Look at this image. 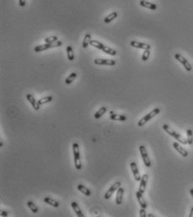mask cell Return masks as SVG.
<instances>
[{
    "instance_id": "6da1fadb",
    "label": "cell",
    "mask_w": 193,
    "mask_h": 217,
    "mask_svg": "<svg viewBox=\"0 0 193 217\" xmlns=\"http://www.w3.org/2000/svg\"><path fill=\"white\" fill-rule=\"evenodd\" d=\"M163 129H164V131L169 134V135H171V137H173L174 138H175L176 140H177V142H179V143H182V144H187V140L186 139V138H184L181 135H180L178 132H176L175 130L171 128L169 125H167V124H164L163 125Z\"/></svg>"
},
{
    "instance_id": "7a4b0ae2",
    "label": "cell",
    "mask_w": 193,
    "mask_h": 217,
    "mask_svg": "<svg viewBox=\"0 0 193 217\" xmlns=\"http://www.w3.org/2000/svg\"><path fill=\"white\" fill-rule=\"evenodd\" d=\"M72 150H73L75 167H76L77 170H80V169H82V162H81V154H80L79 144L77 143H74L72 144Z\"/></svg>"
},
{
    "instance_id": "3957f363",
    "label": "cell",
    "mask_w": 193,
    "mask_h": 217,
    "mask_svg": "<svg viewBox=\"0 0 193 217\" xmlns=\"http://www.w3.org/2000/svg\"><path fill=\"white\" fill-rule=\"evenodd\" d=\"M160 112V108H159V107L154 108L150 112H149L147 115H145L144 118H142L138 122V126H139V127H143V126H144L145 124H146L150 120H151L153 118H154V117H155L156 115H158Z\"/></svg>"
},
{
    "instance_id": "277c9868",
    "label": "cell",
    "mask_w": 193,
    "mask_h": 217,
    "mask_svg": "<svg viewBox=\"0 0 193 217\" xmlns=\"http://www.w3.org/2000/svg\"><path fill=\"white\" fill-rule=\"evenodd\" d=\"M60 45H62V42L60 41V40H57V41H55L53 43H46L44 45H37V46L35 47L34 50L35 52H40V51H44V50H46V49H50V48L58 47V46H60Z\"/></svg>"
},
{
    "instance_id": "5b68a950",
    "label": "cell",
    "mask_w": 193,
    "mask_h": 217,
    "mask_svg": "<svg viewBox=\"0 0 193 217\" xmlns=\"http://www.w3.org/2000/svg\"><path fill=\"white\" fill-rule=\"evenodd\" d=\"M139 152H140V154H141V157H142V159L144 161L145 165L147 168H150L151 166V162H150V159L149 158L147 150H146V148H145L144 145L139 146Z\"/></svg>"
},
{
    "instance_id": "8992f818",
    "label": "cell",
    "mask_w": 193,
    "mask_h": 217,
    "mask_svg": "<svg viewBox=\"0 0 193 217\" xmlns=\"http://www.w3.org/2000/svg\"><path fill=\"white\" fill-rule=\"evenodd\" d=\"M175 58L177 59L181 64H182V66H184V68L187 71H191L192 70V65L189 63V61H187V59H186L185 57H183L181 55H180V54H175Z\"/></svg>"
},
{
    "instance_id": "52a82bcc",
    "label": "cell",
    "mask_w": 193,
    "mask_h": 217,
    "mask_svg": "<svg viewBox=\"0 0 193 217\" xmlns=\"http://www.w3.org/2000/svg\"><path fill=\"white\" fill-rule=\"evenodd\" d=\"M119 187H121V182L120 181H117L115 182L111 187L109 188L108 189H107V191L106 193H105V195H104V198L106 199H109L111 196L113 195V193L118 190V189Z\"/></svg>"
},
{
    "instance_id": "ba28073f",
    "label": "cell",
    "mask_w": 193,
    "mask_h": 217,
    "mask_svg": "<svg viewBox=\"0 0 193 217\" xmlns=\"http://www.w3.org/2000/svg\"><path fill=\"white\" fill-rule=\"evenodd\" d=\"M94 64L99 65V66H115L116 61L114 59H95Z\"/></svg>"
},
{
    "instance_id": "9c48e42d",
    "label": "cell",
    "mask_w": 193,
    "mask_h": 217,
    "mask_svg": "<svg viewBox=\"0 0 193 217\" xmlns=\"http://www.w3.org/2000/svg\"><path fill=\"white\" fill-rule=\"evenodd\" d=\"M130 168L132 170V173H133V175L135 177V179L136 181H140L141 179V175L139 174V168H138V166H137V164L135 162H131L130 163Z\"/></svg>"
},
{
    "instance_id": "30bf717a",
    "label": "cell",
    "mask_w": 193,
    "mask_h": 217,
    "mask_svg": "<svg viewBox=\"0 0 193 217\" xmlns=\"http://www.w3.org/2000/svg\"><path fill=\"white\" fill-rule=\"evenodd\" d=\"M130 45L133 46L134 48H138V49H150V45L149 44L146 43H143V42H139V41H135V40H132L130 42Z\"/></svg>"
},
{
    "instance_id": "8fae6325",
    "label": "cell",
    "mask_w": 193,
    "mask_h": 217,
    "mask_svg": "<svg viewBox=\"0 0 193 217\" xmlns=\"http://www.w3.org/2000/svg\"><path fill=\"white\" fill-rule=\"evenodd\" d=\"M26 99L28 100V101H29V103L31 104V106L33 107V108L35 109V110H36V111H38L40 106L38 104V101H36V99L35 98V97L32 94L28 93V94H26Z\"/></svg>"
},
{
    "instance_id": "7c38bea8",
    "label": "cell",
    "mask_w": 193,
    "mask_h": 217,
    "mask_svg": "<svg viewBox=\"0 0 193 217\" xmlns=\"http://www.w3.org/2000/svg\"><path fill=\"white\" fill-rule=\"evenodd\" d=\"M149 179V175L148 174H144L141 179H140V184H139V191H140L142 194H144L146 189V185H147V182Z\"/></svg>"
},
{
    "instance_id": "4fadbf2b",
    "label": "cell",
    "mask_w": 193,
    "mask_h": 217,
    "mask_svg": "<svg viewBox=\"0 0 193 217\" xmlns=\"http://www.w3.org/2000/svg\"><path fill=\"white\" fill-rule=\"evenodd\" d=\"M124 189L122 187H119L117 190V195H116V204L117 205H121L123 202L124 199Z\"/></svg>"
},
{
    "instance_id": "5bb4252c",
    "label": "cell",
    "mask_w": 193,
    "mask_h": 217,
    "mask_svg": "<svg viewBox=\"0 0 193 217\" xmlns=\"http://www.w3.org/2000/svg\"><path fill=\"white\" fill-rule=\"evenodd\" d=\"M139 4H140L142 7L146 8V9H157V5H156V4H154L153 3H150V2H149V1H146V0H140V1H139Z\"/></svg>"
},
{
    "instance_id": "9a60e30c",
    "label": "cell",
    "mask_w": 193,
    "mask_h": 217,
    "mask_svg": "<svg viewBox=\"0 0 193 217\" xmlns=\"http://www.w3.org/2000/svg\"><path fill=\"white\" fill-rule=\"evenodd\" d=\"M173 147H174V148H175V150H176V151H177V152H178V153L181 155V156H183V157H185V158L188 156V152H187L186 149H184V148H182V147H181V145H180L177 142H175V143H174Z\"/></svg>"
},
{
    "instance_id": "2e32d148",
    "label": "cell",
    "mask_w": 193,
    "mask_h": 217,
    "mask_svg": "<svg viewBox=\"0 0 193 217\" xmlns=\"http://www.w3.org/2000/svg\"><path fill=\"white\" fill-rule=\"evenodd\" d=\"M110 119L113 121H120V122H124L127 120V117L125 115H121V114H116L113 111L110 112Z\"/></svg>"
},
{
    "instance_id": "e0dca14e",
    "label": "cell",
    "mask_w": 193,
    "mask_h": 217,
    "mask_svg": "<svg viewBox=\"0 0 193 217\" xmlns=\"http://www.w3.org/2000/svg\"><path fill=\"white\" fill-rule=\"evenodd\" d=\"M135 195H136V198H137V199H138V201H139V203L141 208H145V209H146V208H147V203H146L145 199H144L143 194H142L140 191H137V192L135 193Z\"/></svg>"
},
{
    "instance_id": "ac0fdd59",
    "label": "cell",
    "mask_w": 193,
    "mask_h": 217,
    "mask_svg": "<svg viewBox=\"0 0 193 217\" xmlns=\"http://www.w3.org/2000/svg\"><path fill=\"white\" fill-rule=\"evenodd\" d=\"M71 207H72L73 210H74V212L76 213V215H77V216H79V217L84 216V214L82 213V210L80 209V207H79V206H78V204H77V202L72 201V202H71Z\"/></svg>"
},
{
    "instance_id": "d6986e66",
    "label": "cell",
    "mask_w": 193,
    "mask_h": 217,
    "mask_svg": "<svg viewBox=\"0 0 193 217\" xmlns=\"http://www.w3.org/2000/svg\"><path fill=\"white\" fill-rule=\"evenodd\" d=\"M44 202L55 208H57L60 206V203L58 202L57 200H56V199H52V198L50 197L45 198V199H44Z\"/></svg>"
},
{
    "instance_id": "ffe728a7",
    "label": "cell",
    "mask_w": 193,
    "mask_h": 217,
    "mask_svg": "<svg viewBox=\"0 0 193 217\" xmlns=\"http://www.w3.org/2000/svg\"><path fill=\"white\" fill-rule=\"evenodd\" d=\"M77 189L81 192V193H82V194H84L85 195H87V196H90L91 195V190L89 189H87L86 186H84L83 185H77Z\"/></svg>"
},
{
    "instance_id": "44dd1931",
    "label": "cell",
    "mask_w": 193,
    "mask_h": 217,
    "mask_svg": "<svg viewBox=\"0 0 193 217\" xmlns=\"http://www.w3.org/2000/svg\"><path fill=\"white\" fill-rule=\"evenodd\" d=\"M67 58L70 61H73L75 59V55H74V51L71 45L67 46Z\"/></svg>"
},
{
    "instance_id": "7402d4cb",
    "label": "cell",
    "mask_w": 193,
    "mask_h": 217,
    "mask_svg": "<svg viewBox=\"0 0 193 217\" xmlns=\"http://www.w3.org/2000/svg\"><path fill=\"white\" fill-rule=\"evenodd\" d=\"M117 17H118V13H117V12H113V13H111L110 14H108L106 18L104 19L103 21H104L105 24H109V23H111L113 20H115Z\"/></svg>"
},
{
    "instance_id": "603a6c76",
    "label": "cell",
    "mask_w": 193,
    "mask_h": 217,
    "mask_svg": "<svg viewBox=\"0 0 193 217\" xmlns=\"http://www.w3.org/2000/svg\"><path fill=\"white\" fill-rule=\"evenodd\" d=\"M77 74L76 72H71L69 76H68V77L66 78L65 80V83L67 84V85H69V84H71V83H72L75 79L77 78Z\"/></svg>"
},
{
    "instance_id": "cb8c5ba5",
    "label": "cell",
    "mask_w": 193,
    "mask_h": 217,
    "mask_svg": "<svg viewBox=\"0 0 193 217\" xmlns=\"http://www.w3.org/2000/svg\"><path fill=\"white\" fill-rule=\"evenodd\" d=\"M107 111V108L106 107H102L99 109L96 113L94 114V118H95V119L100 118L103 115H104V114L106 113Z\"/></svg>"
},
{
    "instance_id": "d4e9b609",
    "label": "cell",
    "mask_w": 193,
    "mask_h": 217,
    "mask_svg": "<svg viewBox=\"0 0 193 217\" xmlns=\"http://www.w3.org/2000/svg\"><path fill=\"white\" fill-rule=\"evenodd\" d=\"M52 100H53V97H52L51 96H47V97H42V98L38 100V104L39 106H42V105H45V104H46V103L50 102Z\"/></svg>"
},
{
    "instance_id": "484cf974",
    "label": "cell",
    "mask_w": 193,
    "mask_h": 217,
    "mask_svg": "<svg viewBox=\"0 0 193 217\" xmlns=\"http://www.w3.org/2000/svg\"><path fill=\"white\" fill-rule=\"evenodd\" d=\"M91 34H87L85 36H84V39H83V41H82V48L84 49H87L88 47V45H90V41H91Z\"/></svg>"
},
{
    "instance_id": "4316f807",
    "label": "cell",
    "mask_w": 193,
    "mask_h": 217,
    "mask_svg": "<svg viewBox=\"0 0 193 217\" xmlns=\"http://www.w3.org/2000/svg\"><path fill=\"white\" fill-rule=\"evenodd\" d=\"M90 45H92V46H93V47H95L96 49H100V50H102L103 48V46H104V45L103 44H102L101 42H99V41H97V40H91L90 41Z\"/></svg>"
},
{
    "instance_id": "83f0119b",
    "label": "cell",
    "mask_w": 193,
    "mask_h": 217,
    "mask_svg": "<svg viewBox=\"0 0 193 217\" xmlns=\"http://www.w3.org/2000/svg\"><path fill=\"white\" fill-rule=\"evenodd\" d=\"M27 206H28V207L30 209V210H31L33 213H35V214L38 213V211H39L38 207L36 206V205H35L33 201H31V200L28 201V202H27Z\"/></svg>"
},
{
    "instance_id": "f1b7e54d",
    "label": "cell",
    "mask_w": 193,
    "mask_h": 217,
    "mask_svg": "<svg viewBox=\"0 0 193 217\" xmlns=\"http://www.w3.org/2000/svg\"><path fill=\"white\" fill-rule=\"evenodd\" d=\"M186 135H187V138H186V140H187V143L188 144H190V145H192L193 143V132H192V130L190 128H188L186 130Z\"/></svg>"
},
{
    "instance_id": "f546056e",
    "label": "cell",
    "mask_w": 193,
    "mask_h": 217,
    "mask_svg": "<svg viewBox=\"0 0 193 217\" xmlns=\"http://www.w3.org/2000/svg\"><path fill=\"white\" fill-rule=\"evenodd\" d=\"M104 53H106L107 55H117V51L115 49H112L110 47H107V46H103V48L102 49Z\"/></svg>"
},
{
    "instance_id": "4dcf8cb0",
    "label": "cell",
    "mask_w": 193,
    "mask_h": 217,
    "mask_svg": "<svg viewBox=\"0 0 193 217\" xmlns=\"http://www.w3.org/2000/svg\"><path fill=\"white\" fill-rule=\"evenodd\" d=\"M58 37L56 35H52V36H50V37H47L45 39V42L46 43H53L55 41H57Z\"/></svg>"
},
{
    "instance_id": "1f68e13d",
    "label": "cell",
    "mask_w": 193,
    "mask_h": 217,
    "mask_svg": "<svg viewBox=\"0 0 193 217\" xmlns=\"http://www.w3.org/2000/svg\"><path fill=\"white\" fill-rule=\"evenodd\" d=\"M150 55V49H145V51H144V53H143V55H142V60L143 61H146L147 59H149Z\"/></svg>"
},
{
    "instance_id": "d6a6232c",
    "label": "cell",
    "mask_w": 193,
    "mask_h": 217,
    "mask_svg": "<svg viewBox=\"0 0 193 217\" xmlns=\"http://www.w3.org/2000/svg\"><path fill=\"white\" fill-rule=\"evenodd\" d=\"M139 216L140 217L147 216V214H146V211H145V208H141V210H139Z\"/></svg>"
},
{
    "instance_id": "836d02e7",
    "label": "cell",
    "mask_w": 193,
    "mask_h": 217,
    "mask_svg": "<svg viewBox=\"0 0 193 217\" xmlns=\"http://www.w3.org/2000/svg\"><path fill=\"white\" fill-rule=\"evenodd\" d=\"M19 4L21 8H24L26 4V0H19Z\"/></svg>"
},
{
    "instance_id": "e575fe53",
    "label": "cell",
    "mask_w": 193,
    "mask_h": 217,
    "mask_svg": "<svg viewBox=\"0 0 193 217\" xmlns=\"http://www.w3.org/2000/svg\"><path fill=\"white\" fill-rule=\"evenodd\" d=\"M9 216V213L6 212V211H2L1 212V216Z\"/></svg>"
},
{
    "instance_id": "d590c367",
    "label": "cell",
    "mask_w": 193,
    "mask_h": 217,
    "mask_svg": "<svg viewBox=\"0 0 193 217\" xmlns=\"http://www.w3.org/2000/svg\"><path fill=\"white\" fill-rule=\"evenodd\" d=\"M189 217H193V207L191 209V211H190V215H189Z\"/></svg>"
},
{
    "instance_id": "8d00e7d4",
    "label": "cell",
    "mask_w": 193,
    "mask_h": 217,
    "mask_svg": "<svg viewBox=\"0 0 193 217\" xmlns=\"http://www.w3.org/2000/svg\"><path fill=\"white\" fill-rule=\"evenodd\" d=\"M190 193H191V195H192V197L193 198V189H190Z\"/></svg>"
},
{
    "instance_id": "74e56055",
    "label": "cell",
    "mask_w": 193,
    "mask_h": 217,
    "mask_svg": "<svg viewBox=\"0 0 193 217\" xmlns=\"http://www.w3.org/2000/svg\"><path fill=\"white\" fill-rule=\"evenodd\" d=\"M147 216H148V217H154L155 216H154V215H153V214H149V215H147Z\"/></svg>"
},
{
    "instance_id": "f35d334b",
    "label": "cell",
    "mask_w": 193,
    "mask_h": 217,
    "mask_svg": "<svg viewBox=\"0 0 193 217\" xmlns=\"http://www.w3.org/2000/svg\"><path fill=\"white\" fill-rule=\"evenodd\" d=\"M0 147H3V142L1 141V143H0Z\"/></svg>"
}]
</instances>
